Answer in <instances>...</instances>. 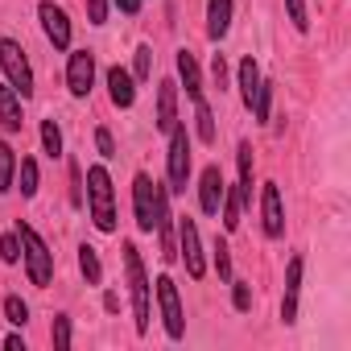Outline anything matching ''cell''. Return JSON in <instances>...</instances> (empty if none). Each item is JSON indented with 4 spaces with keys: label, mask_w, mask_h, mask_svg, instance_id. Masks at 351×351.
<instances>
[{
    "label": "cell",
    "mask_w": 351,
    "mask_h": 351,
    "mask_svg": "<svg viewBox=\"0 0 351 351\" xmlns=\"http://www.w3.org/2000/svg\"><path fill=\"white\" fill-rule=\"evenodd\" d=\"M120 261H124V281H128V302H132V326L136 335H149V318H153V285L141 261V248L132 240L120 244Z\"/></svg>",
    "instance_id": "cell-1"
},
{
    "label": "cell",
    "mask_w": 351,
    "mask_h": 351,
    "mask_svg": "<svg viewBox=\"0 0 351 351\" xmlns=\"http://www.w3.org/2000/svg\"><path fill=\"white\" fill-rule=\"evenodd\" d=\"M87 215L95 223V232L112 236L116 232V186H112V173L108 165H87Z\"/></svg>",
    "instance_id": "cell-2"
},
{
    "label": "cell",
    "mask_w": 351,
    "mask_h": 351,
    "mask_svg": "<svg viewBox=\"0 0 351 351\" xmlns=\"http://www.w3.org/2000/svg\"><path fill=\"white\" fill-rule=\"evenodd\" d=\"M17 236H21V261H25V277H29V285H38V289H46L50 281H54V252H50V244L38 236V228L34 223H17Z\"/></svg>",
    "instance_id": "cell-3"
},
{
    "label": "cell",
    "mask_w": 351,
    "mask_h": 351,
    "mask_svg": "<svg viewBox=\"0 0 351 351\" xmlns=\"http://www.w3.org/2000/svg\"><path fill=\"white\" fill-rule=\"evenodd\" d=\"M165 136H169V153H165V191H169V195H186L191 169H195V161H191V132H186V124L178 120Z\"/></svg>",
    "instance_id": "cell-4"
},
{
    "label": "cell",
    "mask_w": 351,
    "mask_h": 351,
    "mask_svg": "<svg viewBox=\"0 0 351 351\" xmlns=\"http://www.w3.org/2000/svg\"><path fill=\"white\" fill-rule=\"evenodd\" d=\"M153 298H157V314H161L165 335H169L173 343L186 339V310H182V293H178V285H173V277H169V273H161V277L153 281Z\"/></svg>",
    "instance_id": "cell-5"
},
{
    "label": "cell",
    "mask_w": 351,
    "mask_h": 351,
    "mask_svg": "<svg viewBox=\"0 0 351 351\" xmlns=\"http://www.w3.org/2000/svg\"><path fill=\"white\" fill-rule=\"evenodd\" d=\"M0 71H5L9 87L21 99H34V66H29V54L17 38H0Z\"/></svg>",
    "instance_id": "cell-6"
},
{
    "label": "cell",
    "mask_w": 351,
    "mask_h": 351,
    "mask_svg": "<svg viewBox=\"0 0 351 351\" xmlns=\"http://www.w3.org/2000/svg\"><path fill=\"white\" fill-rule=\"evenodd\" d=\"M178 223V256H182V265H186V273L195 277V281H203L207 277V256H203V236H199V223L191 219V215H173Z\"/></svg>",
    "instance_id": "cell-7"
},
{
    "label": "cell",
    "mask_w": 351,
    "mask_h": 351,
    "mask_svg": "<svg viewBox=\"0 0 351 351\" xmlns=\"http://www.w3.org/2000/svg\"><path fill=\"white\" fill-rule=\"evenodd\" d=\"M38 21H42L46 42H50L58 54H66V50H71V17H66V9L54 5V0H42V5H38Z\"/></svg>",
    "instance_id": "cell-8"
},
{
    "label": "cell",
    "mask_w": 351,
    "mask_h": 351,
    "mask_svg": "<svg viewBox=\"0 0 351 351\" xmlns=\"http://www.w3.org/2000/svg\"><path fill=\"white\" fill-rule=\"evenodd\" d=\"M66 91L75 99H87L95 87V54L91 50H66Z\"/></svg>",
    "instance_id": "cell-9"
},
{
    "label": "cell",
    "mask_w": 351,
    "mask_h": 351,
    "mask_svg": "<svg viewBox=\"0 0 351 351\" xmlns=\"http://www.w3.org/2000/svg\"><path fill=\"white\" fill-rule=\"evenodd\" d=\"M132 215H136V232L141 236H153L157 195H153V178H149V173H136V178H132Z\"/></svg>",
    "instance_id": "cell-10"
},
{
    "label": "cell",
    "mask_w": 351,
    "mask_h": 351,
    "mask_svg": "<svg viewBox=\"0 0 351 351\" xmlns=\"http://www.w3.org/2000/svg\"><path fill=\"white\" fill-rule=\"evenodd\" d=\"M261 228L269 240H281L285 236V203H281V186L277 182H265L261 186Z\"/></svg>",
    "instance_id": "cell-11"
},
{
    "label": "cell",
    "mask_w": 351,
    "mask_h": 351,
    "mask_svg": "<svg viewBox=\"0 0 351 351\" xmlns=\"http://www.w3.org/2000/svg\"><path fill=\"white\" fill-rule=\"evenodd\" d=\"M223 169L219 165H207L203 173H199V211L203 215H211V219H219V203H223Z\"/></svg>",
    "instance_id": "cell-12"
},
{
    "label": "cell",
    "mask_w": 351,
    "mask_h": 351,
    "mask_svg": "<svg viewBox=\"0 0 351 351\" xmlns=\"http://www.w3.org/2000/svg\"><path fill=\"white\" fill-rule=\"evenodd\" d=\"M302 269H306V261L293 252L289 256V265H285V293H281V322L285 326H293L298 322V298H302Z\"/></svg>",
    "instance_id": "cell-13"
},
{
    "label": "cell",
    "mask_w": 351,
    "mask_h": 351,
    "mask_svg": "<svg viewBox=\"0 0 351 351\" xmlns=\"http://www.w3.org/2000/svg\"><path fill=\"white\" fill-rule=\"evenodd\" d=\"M104 83H108V99H112L120 112H128V108L136 104V79H132V71H124L120 62H116V66H108Z\"/></svg>",
    "instance_id": "cell-14"
},
{
    "label": "cell",
    "mask_w": 351,
    "mask_h": 351,
    "mask_svg": "<svg viewBox=\"0 0 351 351\" xmlns=\"http://www.w3.org/2000/svg\"><path fill=\"white\" fill-rule=\"evenodd\" d=\"M173 66H178V87H186V99L195 104V99H203V71H199V58H195V50H178L173 54Z\"/></svg>",
    "instance_id": "cell-15"
},
{
    "label": "cell",
    "mask_w": 351,
    "mask_h": 351,
    "mask_svg": "<svg viewBox=\"0 0 351 351\" xmlns=\"http://www.w3.org/2000/svg\"><path fill=\"white\" fill-rule=\"evenodd\" d=\"M157 132H169L173 124H178V83L173 79H161L157 83Z\"/></svg>",
    "instance_id": "cell-16"
},
{
    "label": "cell",
    "mask_w": 351,
    "mask_h": 351,
    "mask_svg": "<svg viewBox=\"0 0 351 351\" xmlns=\"http://www.w3.org/2000/svg\"><path fill=\"white\" fill-rule=\"evenodd\" d=\"M232 13H236V0H207V38L223 42L232 34Z\"/></svg>",
    "instance_id": "cell-17"
},
{
    "label": "cell",
    "mask_w": 351,
    "mask_h": 351,
    "mask_svg": "<svg viewBox=\"0 0 351 351\" xmlns=\"http://www.w3.org/2000/svg\"><path fill=\"white\" fill-rule=\"evenodd\" d=\"M25 99L5 83V87H0V128H5V132H21L25 128V108H21Z\"/></svg>",
    "instance_id": "cell-18"
},
{
    "label": "cell",
    "mask_w": 351,
    "mask_h": 351,
    "mask_svg": "<svg viewBox=\"0 0 351 351\" xmlns=\"http://www.w3.org/2000/svg\"><path fill=\"white\" fill-rule=\"evenodd\" d=\"M244 211H248V195L236 186H223V203H219V215H223V232H236L244 223Z\"/></svg>",
    "instance_id": "cell-19"
},
{
    "label": "cell",
    "mask_w": 351,
    "mask_h": 351,
    "mask_svg": "<svg viewBox=\"0 0 351 351\" xmlns=\"http://www.w3.org/2000/svg\"><path fill=\"white\" fill-rule=\"evenodd\" d=\"M261 62L248 54V58H240V66H236V87H240V99H244V108H252V95H256V87H261Z\"/></svg>",
    "instance_id": "cell-20"
},
{
    "label": "cell",
    "mask_w": 351,
    "mask_h": 351,
    "mask_svg": "<svg viewBox=\"0 0 351 351\" xmlns=\"http://www.w3.org/2000/svg\"><path fill=\"white\" fill-rule=\"evenodd\" d=\"M38 161L29 157V153H21L17 157V178H13V191H21V199H34L38 195Z\"/></svg>",
    "instance_id": "cell-21"
},
{
    "label": "cell",
    "mask_w": 351,
    "mask_h": 351,
    "mask_svg": "<svg viewBox=\"0 0 351 351\" xmlns=\"http://www.w3.org/2000/svg\"><path fill=\"white\" fill-rule=\"evenodd\" d=\"M195 132H199V141H203V145H215V141H219L215 112H211V104H207V99H195Z\"/></svg>",
    "instance_id": "cell-22"
},
{
    "label": "cell",
    "mask_w": 351,
    "mask_h": 351,
    "mask_svg": "<svg viewBox=\"0 0 351 351\" xmlns=\"http://www.w3.org/2000/svg\"><path fill=\"white\" fill-rule=\"evenodd\" d=\"M273 87H277L273 79H261V87H256V95H252V108H248V112H252L256 124H269V120H273Z\"/></svg>",
    "instance_id": "cell-23"
},
{
    "label": "cell",
    "mask_w": 351,
    "mask_h": 351,
    "mask_svg": "<svg viewBox=\"0 0 351 351\" xmlns=\"http://www.w3.org/2000/svg\"><path fill=\"white\" fill-rule=\"evenodd\" d=\"M13 178H17V149L0 136V195L13 191Z\"/></svg>",
    "instance_id": "cell-24"
},
{
    "label": "cell",
    "mask_w": 351,
    "mask_h": 351,
    "mask_svg": "<svg viewBox=\"0 0 351 351\" xmlns=\"http://www.w3.org/2000/svg\"><path fill=\"white\" fill-rule=\"evenodd\" d=\"M79 273H83V281H87V285H99V281H104L99 248H91V244H79Z\"/></svg>",
    "instance_id": "cell-25"
},
{
    "label": "cell",
    "mask_w": 351,
    "mask_h": 351,
    "mask_svg": "<svg viewBox=\"0 0 351 351\" xmlns=\"http://www.w3.org/2000/svg\"><path fill=\"white\" fill-rule=\"evenodd\" d=\"M236 161H240V191L248 195V207H252V141H240V149H236Z\"/></svg>",
    "instance_id": "cell-26"
},
{
    "label": "cell",
    "mask_w": 351,
    "mask_h": 351,
    "mask_svg": "<svg viewBox=\"0 0 351 351\" xmlns=\"http://www.w3.org/2000/svg\"><path fill=\"white\" fill-rule=\"evenodd\" d=\"M62 128H58V120H42V153L46 157H62Z\"/></svg>",
    "instance_id": "cell-27"
},
{
    "label": "cell",
    "mask_w": 351,
    "mask_h": 351,
    "mask_svg": "<svg viewBox=\"0 0 351 351\" xmlns=\"http://www.w3.org/2000/svg\"><path fill=\"white\" fill-rule=\"evenodd\" d=\"M285 17L298 34H310V0H285Z\"/></svg>",
    "instance_id": "cell-28"
},
{
    "label": "cell",
    "mask_w": 351,
    "mask_h": 351,
    "mask_svg": "<svg viewBox=\"0 0 351 351\" xmlns=\"http://www.w3.org/2000/svg\"><path fill=\"white\" fill-rule=\"evenodd\" d=\"M0 310H5V318H9L13 326H25V322H29V302L17 298V293H9L5 302H0Z\"/></svg>",
    "instance_id": "cell-29"
},
{
    "label": "cell",
    "mask_w": 351,
    "mask_h": 351,
    "mask_svg": "<svg viewBox=\"0 0 351 351\" xmlns=\"http://www.w3.org/2000/svg\"><path fill=\"white\" fill-rule=\"evenodd\" d=\"M50 343L58 351H66L75 343V330H71V314H54V326H50Z\"/></svg>",
    "instance_id": "cell-30"
},
{
    "label": "cell",
    "mask_w": 351,
    "mask_h": 351,
    "mask_svg": "<svg viewBox=\"0 0 351 351\" xmlns=\"http://www.w3.org/2000/svg\"><path fill=\"white\" fill-rule=\"evenodd\" d=\"M132 79H136V83H149V79H153V46H136V58H132Z\"/></svg>",
    "instance_id": "cell-31"
},
{
    "label": "cell",
    "mask_w": 351,
    "mask_h": 351,
    "mask_svg": "<svg viewBox=\"0 0 351 351\" xmlns=\"http://www.w3.org/2000/svg\"><path fill=\"white\" fill-rule=\"evenodd\" d=\"M211 261H215V273H219V281H232L236 273H232V248H228V240L219 236L215 240V252H211Z\"/></svg>",
    "instance_id": "cell-32"
},
{
    "label": "cell",
    "mask_w": 351,
    "mask_h": 351,
    "mask_svg": "<svg viewBox=\"0 0 351 351\" xmlns=\"http://www.w3.org/2000/svg\"><path fill=\"white\" fill-rule=\"evenodd\" d=\"M0 261H5V265H17L21 261V236H17V228L0 236Z\"/></svg>",
    "instance_id": "cell-33"
},
{
    "label": "cell",
    "mask_w": 351,
    "mask_h": 351,
    "mask_svg": "<svg viewBox=\"0 0 351 351\" xmlns=\"http://www.w3.org/2000/svg\"><path fill=\"white\" fill-rule=\"evenodd\" d=\"M228 285H232V306H236L240 314H248V310H252V285L240 281V277H232Z\"/></svg>",
    "instance_id": "cell-34"
},
{
    "label": "cell",
    "mask_w": 351,
    "mask_h": 351,
    "mask_svg": "<svg viewBox=\"0 0 351 351\" xmlns=\"http://www.w3.org/2000/svg\"><path fill=\"white\" fill-rule=\"evenodd\" d=\"M95 149H99V157L108 161V157H116V136H112V128H95Z\"/></svg>",
    "instance_id": "cell-35"
},
{
    "label": "cell",
    "mask_w": 351,
    "mask_h": 351,
    "mask_svg": "<svg viewBox=\"0 0 351 351\" xmlns=\"http://www.w3.org/2000/svg\"><path fill=\"white\" fill-rule=\"evenodd\" d=\"M108 9H112V0H87V21L91 25H104L108 21Z\"/></svg>",
    "instance_id": "cell-36"
},
{
    "label": "cell",
    "mask_w": 351,
    "mask_h": 351,
    "mask_svg": "<svg viewBox=\"0 0 351 351\" xmlns=\"http://www.w3.org/2000/svg\"><path fill=\"white\" fill-rule=\"evenodd\" d=\"M71 203L75 207H83V173H79V165L71 161Z\"/></svg>",
    "instance_id": "cell-37"
},
{
    "label": "cell",
    "mask_w": 351,
    "mask_h": 351,
    "mask_svg": "<svg viewBox=\"0 0 351 351\" xmlns=\"http://www.w3.org/2000/svg\"><path fill=\"white\" fill-rule=\"evenodd\" d=\"M211 79H215V87H219V91L228 87V62H223V54H215V58H211Z\"/></svg>",
    "instance_id": "cell-38"
},
{
    "label": "cell",
    "mask_w": 351,
    "mask_h": 351,
    "mask_svg": "<svg viewBox=\"0 0 351 351\" xmlns=\"http://www.w3.org/2000/svg\"><path fill=\"white\" fill-rule=\"evenodd\" d=\"M112 5H116V9H120L124 17H136V13H141V5H145V0H112Z\"/></svg>",
    "instance_id": "cell-39"
},
{
    "label": "cell",
    "mask_w": 351,
    "mask_h": 351,
    "mask_svg": "<svg viewBox=\"0 0 351 351\" xmlns=\"http://www.w3.org/2000/svg\"><path fill=\"white\" fill-rule=\"evenodd\" d=\"M5 347H9V351H25V335H17V330L5 335Z\"/></svg>",
    "instance_id": "cell-40"
},
{
    "label": "cell",
    "mask_w": 351,
    "mask_h": 351,
    "mask_svg": "<svg viewBox=\"0 0 351 351\" xmlns=\"http://www.w3.org/2000/svg\"><path fill=\"white\" fill-rule=\"evenodd\" d=\"M104 310L116 314V310H120V298H116V293H104Z\"/></svg>",
    "instance_id": "cell-41"
}]
</instances>
